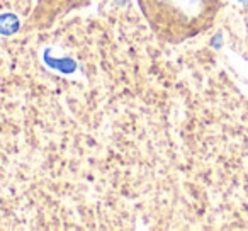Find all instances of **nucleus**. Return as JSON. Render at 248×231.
I'll return each mask as SVG.
<instances>
[{
	"label": "nucleus",
	"instance_id": "f257e3e1",
	"mask_svg": "<svg viewBox=\"0 0 248 231\" xmlns=\"http://www.w3.org/2000/svg\"><path fill=\"white\" fill-rule=\"evenodd\" d=\"M217 0H138V7L156 38L179 45L211 22Z\"/></svg>",
	"mask_w": 248,
	"mask_h": 231
},
{
	"label": "nucleus",
	"instance_id": "f03ea898",
	"mask_svg": "<svg viewBox=\"0 0 248 231\" xmlns=\"http://www.w3.org/2000/svg\"><path fill=\"white\" fill-rule=\"evenodd\" d=\"M90 0H36V7L29 15L28 29H48L63 15L82 9Z\"/></svg>",
	"mask_w": 248,
	"mask_h": 231
},
{
	"label": "nucleus",
	"instance_id": "7ed1b4c3",
	"mask_svg": "<svg viewBox=\"0 0 248 231\" xmlns=\"http://www.w3.org/2000/svg\"><path fill=\"white\" fill-rule=\"evenodd\" d=\"M19 29H21V21H19L17 15L11 14V12L0 15V34L11 36L16 34Z\"/></svg>",
	"mask_w": 248,
	"mask_h": 231
},
{
	"label": "nucleus",
	"instance_id": "20e7f679",
	"mask_svg": "<svg viewBox=\"0 0 248 231\" xmlns=\"http://www.w3.org/2000/svg\"><path fill=\"white\" fill-rule=\"evenodd\" d=\"M240 4H243V5H248V0H238Z\"/></svg>",
	"mask_w": 248,
	"mask_h": 231
}]
</instances>
